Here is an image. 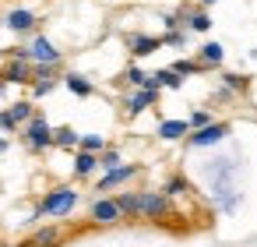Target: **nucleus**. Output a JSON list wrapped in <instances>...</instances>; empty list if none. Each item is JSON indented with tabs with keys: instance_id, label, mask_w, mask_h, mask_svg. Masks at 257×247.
<instances>
[{
	"instance_id": "nucleus-11",
	"label": "nucleus",
	"mask_w": 257,
	"mask_h": 247,
	"mask_svg": "<svg viewBox=\"0 0 257 247\" xmlns=\"http://www.w3.org/2000/svg\"><path fill=\"white\" fill-rule=\"evenodd\" d=\"M127 46H131L134 57H148V53H155V50L162 46V39H152V36H131Z\"/></svg>"
},
{
	"instance_id": "nucleus-33",
	"label": "nucleus",
	"mask_w": 257,
	"mask_h": 247,
	"mask_svg": "<svg viewBox=\"0 0 257 247\" xmlns=\"http://www.w3.org/2000/svg\"><path fill=\"white\" fill-rule=\"evenodd\" d=\"M0 247H4V243H0Z\"/></svg>"
},
{
	"instance_id": "nucleus-13",
	"label": "nucleus",
	"mask_w": 257,
	"mask_h": 247,
	"mask_svg": "<svg viewBox=\"0 0 257 247\" xmlns=\"http://www.w3.org/2000/svg\"><path fill=\"white\" fill-rule=\"evenodd\" d=\"M190 131V124L187 120H166L162 127H159V138H166V141H176V138H183Z\"/></svg>"
},
{
	"instance_id": "nucleus-18",
	"label": "nucleus",
	"mask_w": 257,
	"mask_h": 247,
	"mask_svg": "<svg viewBox=\"0 0 257 247\" xmlns=\"http://www.w3.org/2000/svg\"><path fill=\"white\" fill-rule=\"evenodd\" d=\"M201 64H222V46L218 43H204L201 46Z\"/></svg>"
},
{
	"instance_id": "nucleus-8",
	"label": "nucleus",
	"mask_w": 257,
	"mask_h": 247,
	"mask_svg": "<svg viewBox=\"0 0 257 247\" xmlns=\"http://www.w3.org/2000/svg\"><path fill=\"white\" fill-rule=\"evenodd\" d=\"M155 99H159V89H141L138 96H131L127 113H131V117H138V113H145L148 106H155Z\"/></svg>"
},
{
	"instance_id": "nucleus-15",
	"label": "nucleus",
	"mask_w": 257,
	"mask_h": 247,
	"mask_svg": "<svg viewBox=\"0 0 257 247\" xmlns=\"http://www.w3.org/2000/svg\"><path fill=\"white\" fill-rule=\"evenodd\" d=\"M53 145L74 148V145H78V131H74V127H57V131H53Z\"/></svg>"
},
{
	"instance_id": "nucleus-2",
	"label": "nucleus",
	"mask_w": 257,
	"mask_h": 247,
	"mask_svg": "<svg viewBox=\"0 0 257 247\" xmlns=\"http://www.w3.org/2000/svg\"><path fill=\"white\" fill-rule=\"evenodd\" d=\"M169 212H173L169 194H155V191L138 194V219H162V215H169Z\"/></svg>"
},
{
	"instance_id": "nucleus-4",
	"label": "nucleus",
	"mask_w": 257,
	"mask_h": 247,
	"mask_svg": "<svg viewBox=\"0 0 257 247\" xmlns=\"http://www.w3.org/2000/svg\"><path fill=\"white\" fill-rule=\"evenodd\" d=\"M29 60L32 64H60V50H53V43L46 36H36L29 46Z\"/></svg>"
},
{
	"instance_id": "nucleus-5",
	"label": "nucleus",
	"mask_w": 257,
	"mask_h": 247,
	"mask_svg": "<svg viewBox=\"0 0 257 247\" xmlns=\"http://www.w3.org/2000/svg\"><path fill=\"white\" fill-rule=\"evenodd\" d=\"M225 134H229V127H225V124H204V127H197V131L190 134V145H194V148H204V145L222 141Z\"/></svg>"
},
{
	"instance_id": "nucleus-32",
	"label": "nucleus",
	"mask_w": 257,
	"mask_h": 247,
	"mask_svg": "<svg viewBox=\"0 0 257 247\" xmlns=\"http://www.w3.org/2000/svg\"><path fill=\"white\" fill-rule=\"evenodd\" d=\"M4 148H8V141H4V138H0V152H4Z\"/></svg>"
},
{
	"instance_id": "nucleus-29",
	"label": "nucleus",
	"mask_w": 257,
	"mask_h": 247,
	"mask_svg": "<svg viewBox=\"0 0 257 247\" xmlns=\"http://www.w3.org/2000/svg\"><path fill=\"white\" fill-rule=\"evenodd\" d=\"M145 78H148V74H145L141 67H131V71H127V81H131V85H138V89L145 85Z\"/></svg>"
},
{
	"instance_id": "nucleus-9",
	"label": "nucleus",
	"mask_w": 257,
	"mask_h": 247,
	"mask_svg": "<svg viewBox=\"0 0 257 247\" xmlns=\"http://www.w3.org/2000/svg\"><path fill=\"white\" fill-rule=\"evenodd\" d=\"M4 22H8V29H15V32H32V29H36V15H32V11H25V8L11 11Z\"/></svg>"
},
{
	"instance_id": "nucleus-10",
	"label": "nucleus",
	"mask_w": 257,
	"mask_h": 247,
	"mask_svg": "<svg viewBox=\"0 0 257 247\" xmlns=\"http://www.w3.org/2000/svg\"><path fill=\"white\" fill-rule=\"evenodd\" d=\"M138 173V166H113L102 180H99V191H109V187H116V184H123V180H131Z\"/></svg>"
},
{
	"instance_id": "nucleus-21",
	"label": "nucleus",
	"mask_w": 257,
	"mask_h": 247,
	"mask_svg": "<svg viewBox=\"0 0 257 247\" xmlns=\"http://www.w3.org/2000/svg\"><path fill=\"white\" fill-rule=\"evenodd\" d=\"M187 25H190V29H194V32H208V29H211V18H208V15H204V11H194V15H190V22H187Z\"/></svg>"
},
{
	"instance_id": "nucleus-16",
	"label": "nucleus",
	"mask_w": 257,
	"mask_h": 247,
	"mask_svg": "<svg viewBox=\"0 0 257 247\" xmlns=\"http://www.w3.org/2000/svg\"><path fill=\"white\" fill-rule=\"evenodd\" d=\"M32 243H36V247H57V243H60V229L46 226V229H39V233L32 236Z\"/></svg>"
},
{
	"instance_id": "nucleus-25",
	"label": "nucleus",
	"mask_w": 257,
	"mask_h": 247,
	"mask_svg": "<svg viewBox=\"0 0 257 247\" xmlns=\"http://www.w3.org/2000/svg\"><path fill=\"white\" fill-rule=\"evenodd\" d=\"M183 191H190V184H187L183 177H173V180L166 184V194H169V198H173V194H183Z\"/></svg>"
},
{
	"instance_id": "nucleus-1",
	"label": "nucleus",
	"mask_w": 257,
	"mask_h": 247,
	"mask_svg": "<svg viewBox=\"0 0 257 247\" xmlns=\"http://www.w3.org/2000/svg\"><path fill=\"white\" fill-rule=\"evenodd\" d=\"M74 201H78V191H71V187H57V191L36 208V219H43V215H67V212L74 208Z\"/></svg>"
},
{
	"instance_id": "nucleus-19",
	"label": "nucleus",
	"mask_w": 257,
	"mask_h": 247,
	"mask_svg": "<svg viewBox=\"0 0 257 247\" xmlns=\"http://www.w3.org/2000/svg\"><path fill=\"white\" fill-rule=\"evenodd\" d=\"M78 145H81L85 152H102V148H106L102 134H85V138H78Z\"/></svg>"
},
{
	"instance_id": "nucleus-28",
	"label": "nucleus",
	"mask_w": 257,
	"mask_h": 247,
	"mask_svg": "<svg viewBox=\"0 0 257 247\" xmlns=\"http://www.w3.org/2000/svg\"><path fill=\"white\" fill-rule=\"evenodd\" d=\"M32 92H36V96H46V92H53V78H36Z\"/></svg>"
},
{
	"instance_id": "nucleus-20",
	"label": "nucleus",
	"mask_w": 257,
	"mask_h": 247,
	"mask_svg": "<svg viewBox=\"0 0 257 247\" xmlns=\"http://www.w3.org/2000/svg\"><path fill=\"white\" fill-rule=\"evenodd\" d=\"M113 201L120 205L123 215H138V194H120V198H113Z\"/></svg>"
},
{
	"instance_id": "nucleus-17",
	"label": "nucleus",
	"mask_w": 257,
	"mask_h": 247,
	"mask_svg": "<svg viewBox=\"0 0 257 247\" xmlns=\"http://www.w3.org/2000/svg\"><path fill=\"white\" fill-rule=\"evenodd\" d=\"M64 81H67V89H71L74 96H92V81H85L81 74H67Z\"/></svg>"
},
{
	"instance_id": "nucleus-30",
	"label": "nucleus",
	"mask_w": 257,
	"mask_h": 247,
	"mask_svg": "<svg viewBox=\"0 0 257 247\" xmlns=\"http://www.w3.org/2000/svg\"><path fill=\"white\" fill-rule=\"evenodd\" d=\"M18 124H15V117H11V110H0V131H15Z\"/></svg>"
},
{
	"instance_id": "nucleus-27",
	"label": "nucleus",
	"mask_w": 257,
	"mask_h": 247,
	"mask_svg": "<svg viewBox=\"0 0 257 247\" xmlns=\"http://www.w3.org/2000/svg\"><path fill=\"white\" fill-rule=\"evenodd\" d=\"M99 166H106V170L120 166V152H113V148H109V152H102V155H99Z\"/></svg>"
},
{
	"instance_id": "nucleus-24",
	"label": "nucleus",
	"mask_w": 257,
	"mask_h": 247,
	"mask_svg": "<svg viewBox=\"0 0 257 247\" xmlns=\"http://www.w3.org/2000/svg\"><path fill=\"white\" fill-rule=\"evenodd\" d=\"M222 85H225L229 92H243V89H246V78H243V74H225Z\"/></svg>"
},
{
	"instance_id": "nucleus-23",
	"label": "nucleus",
	"mask_w": 257,
	"mask_h": 247,
	"mask_svg": "<svg viewBox=\"0 0 257 247\" xmlns=\"http://www.w3.org/2000/svg\"><path fill=\"white\" fill-rule=\"evenodd\" d=\"M173 71L183 78V74H197V71H201V64H197V60H176V64H173Z\"/></svg>"
},
{
	"instance_id": "nucleus-14",
	"label": "nucleus",
	"mask_w": 257,
	"mask_h": 247,
	"mask_svg": "<svg viewBox=\"0 0 257 247\" xmlns=\"http://www.w3.org/2000/svg\"><path fill=\"white\" fill-rule=\"evenodd\" d=\"M152 78H155V85H159V89H180V85H183V78H180L173 67H166V71H155Z\"/></svg>"
},
{
	"instance_id": "nucleus-6",
	"label": "nucleus",
	"mask_w": 257,
	"mask_h": 247,
	"mask_svg": "<svg viewBox=\"0 0 257 247\" xmlns=\"http://www.w3.org/2000/svg\"><path fill=\"white\" fill-rule=\"evenodd\" d=\"M92 219H95L99 226H113V222H120V219H123V212H120V205H116V201L99 198V201L92 205Z\"/></svg>"
},
{
	"instance_id": "nucleus-7",
	"label": "nucleus",
	"mask_w": 257,
	"mask_h": 247,
	"mask_svg": "<svg viewBox=\"0 0 257 247\" xmlns=\"http://www.w3.org/2000/svg\"><path fill=\"white\" fill-rule=\"evenodd\" d=\"M4 78H8V81H15V85H29V81H32V60H25V57H15V60L8 64Z\"/></svg>"
},
{
	"instance_id": "nucleus-26",
	"label": "nucleus",
	"mask_w": 257,
	"mask_h": 247,
	"mask_svg": "<svg viewBox=\"0 0 257 247\" xmlns=\"http://www.w3.org/2000/svg\"><path fill=\"white\" fill-rule=\"evenodd\" d=\"M187 124H190V127H204V124H211V113H208V110H197V113H190Z\"/></svg>"
},
{
	"instance_id": "nucleus-31",
	"label": "nucleus",
	"mask_w": 257,
	"mask_h": 247,
	"mask_svg": "<svg viewBox=\"0 0 257 247\" xmlns=\"http://www.w3.org/2000/svg\"><path fill=\"white\" fill-rule=\"evenodd\" d=\"M211 4H218V0H201V8H211Z\"/></svg>"
},
{
	"instance_id": "nucleus-22",
	"label": "nucleus",
	"mask_w": 257,
	"mask_h": 247,
	"mask_svg": "<svg viewBox=\"0 0 257 247\" xmlns=\"http://www.w3.org/2000/svg\"><path fill=\"white\" fill-rule=\"evenodd\" d=\"M11 117H15V124L32 120V103H15V106H11Z\"/></svg>"
},
{
	"instance_id": "nucleus-3",
	"label": "nucleus",
	"mask_w": 257,
	"mask_h": 247,
	"mask_svg": "<svg viewBox=\"0 0 257 247\" xmlns=\"http://www.w3.org/2000/svg\"><path fill=\"white\" fill-rule=\"evenodd\" d=\"M25 141L39 152V148H50L53 145V127L43 120V117H32L29 120V127H25Z\"/></svg>"
},
{
	"instance_id": "nucleus-12",
	"label": "nucleus",
	"mask_w": 257,
	"mask_h": 247,
	"mask_svg": "<svg viewBox=\"0 0 257 247\" xmlns=\"http://www.w3.org/2000/svg\"><path fill=\"white\" fill-rule=\"evenodd\" d=\"M95 166H99V152H78V159H74V173L78 177H88V173H95Z\"/></svg>"
}]
</instances>
